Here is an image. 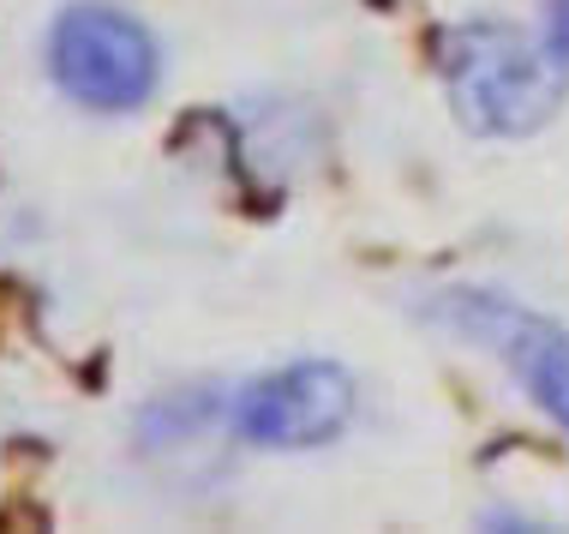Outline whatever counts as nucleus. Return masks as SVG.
Segmentation results:
<instances>
[{"mask_svg": "<svg viewBox=\"0 0 569 534\" xmlns=\"http://www.w3.org/2000/svg\"><path fill=\"white\" fill-rule=\"evenodd\" d=\"M438 67L450 109L468 132L491 139H521L540 132L563 109V72L528 30L498 24V19H468L450 24L438 42Z\"/></svg>", "mask_w": 569, "mask_h": 534, "instance_id": "obj_1", "label": "nucleus"}, {"mask_svg": "<svg viewBox=\"0 0 569 534\" xmlns=\"http://www.w3.org/2000/svg\"><path fill=\"white\" fill-rule=\"evenodd\" d=\"M49 67L60 90L79 97L84 109H138L157 90V42L132 12L79 0L54 19Z\"/></svg>", "mask_w": 569, "mask_h": 534, "instance_id": "obj_2", "label": "nucleus"}, {"mask_svg": "<svg viewBox=\"0 0 569 534\" xmlns=\"http://www.w3.org/2000/svg\"><path fill=\"white\" fill-rule=\"evenodd\" d=\"M432 318L450 337L491 348L516 373V385L569 433V337L551 318L516 307V300L491 295V288H450V295L432 300Z\"/></svg>", "mask_w": 569, "mask_h": 534, "instance_id": "obj_3", "label": "nucleus"}, {"mask_svg": "<svg viewBox=\"0 0 569 534\" xmlns=\"http://www.w3.org/2000/svg\"><path fill=\"white\" fill-rule=\"evenodd\" d=\"M353 415V378L336 360H295L276 366L258 385L240 390V433L270 451H300L336 438Z\"/></svg>", "mask_w": 569, "mask_h": 534, "instance_id": "obj_4", "label": "nucleus"}, {"mask_svg": "<svg viewBox=\"0 0 569 534\" xmlns=\"http://www.w3.org/2000/svg\"><path fill=\"white\" fill-rule=\"evenodd\" d=\"M546 42L558 60H569V0H546Z\"/></svg>", "mask_w": 569, "mask_h": 534, "instance_id": "obj_5", "label": "nucleus"}]
</instances>
